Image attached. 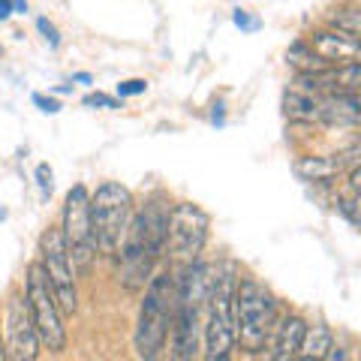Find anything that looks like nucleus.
Masks as SVG:
<instances>
[{
    "label": "nucleus",
    "instance_id": "nucleus-1",
    "mask_svg": "<svg viewBox=\"0 0 361 361\" xmlns=\"http://www.w3.org/2000/svg\"><path fill=\"white\" fill-rule=\"evenodd\" d=\"M166 226L169 208L160 199H151L139 214H133L127 238H123V247L118 253V280L127 292H142L151 283L154 265L166 253Z\"/></svg>",
    "mask_w": 361,
    "mask_h": 361
},
{
    "label": "nucleus",
    "instance_id": "nucleus-2",
    "mask_svg": "<svg viewBox=\"0 0 361 361\" xmlns=\"http://www.w3.org/2000/svg\"><path fill=\"white\" fill-rule=\"evenodd\" d=\"M175 319V277L163 274L151 277L145 286V301L139 307V322H135V353L142 361H160L166 353V341Z\"/></svg>",
    "mask_w": 361,
    "mask_h": 361
},
{
    "label": "nucleus",
    "instance_id": "nucleus-3",
    "mask_svg": "<svg viewBox=\"0 0 361 361\" xmlns=\"http://www.w3.org/2000/svg\"><path fill=\"white\" fill-rule=\"evenodd\" d=\"M235 343L241 353L259 355L268 346L277 325L274 295L253 277H241L235 286Z\"/></svg>",
    "mask_w": 361,
    "mask_h": 361
},
{
    "label": "nucleus",
    "instance_id": "nucleus-4",
    "mask_svg": "<svg viewBox=\"0 0 361 361\" xmlns=\"http://www.w3.org/2000/svg\"><path fill=\"white\" fill-rule=\"evenodd\" d=\"M135 202L133 193L118 180H106L97 187V193L90 196V232H94L97 253L106 259H118L127 229L133 223Z\"/></svg>",
    "mask_w": 361,
    "mask_h": 361
},
{
    "label": "nucleus",
    "instance_id": "nucleus-5",
    "mask_svg": "<svg viewBox=\"0 0 361 361\" xmlns=\"http://www.w3.org/2000/svg\"><path fill=\"white\" fill-rule=\"evenodd\" d=\"M235 286L238 274L235 265L226 262L223 268L214 271V283L208 295V319L202 325L205 337V361H232L235 353Z\"/></svg>",
    "mask_w": 361,
    "mask_h": 361
},
{
    "label": "nucleus",
    "instance_id": "nucleus-6",
    "mask_svg": "<svg viewBox=\"0 0 361 361\" xmlns=\"http://www.w3.org/2000/svg\"><path fill=\"white\" fill-rule=\"evenodd\" d=\"M25 301L30 310V319L37 325L39 343L49 353H63L66 349V329H63V310L54 292L45 280V271L39 262H33L27 268V289H25Z\"/></svg>",
    "mask_w": 361,
    "mask_h": 361
},
{
    "label": "nucleus",
    "instance_id": "nucleus-7",
    "mask_svg": "<svg viewBox=\"0 0 361 361\" xmlns=\"http://www.w3.org/2000/svg\"><path fill=\"white\" fill-rule=\"evenodd\" d=\"M211 229V217L193 202H178L169 211V226H166V253L172 256V262L190 265L196 262L205 250Z\"/></svg>",
    "mask_w": 361,
    "mask_h": 361
},
{
    "label": "nucleus",
    "instance_id": "nucleus-8",
    "mask_svg": "<svg viewBox=\"0 0 361 361\" xmlns=\"http://www.w3.org/2000/svg\"><path fill=\"white\" fill-rule=\"evenodd\" d=\"M61 232H63L75 274H87L97 259V244H94V232H90V193L85 184H75L66 193Z\"/></svg>",
    "mask_w": 361,
    "mask_h": 361
},
{
    "label": "nucleus",
    "instance_id": "nucleus-9",
    "mask_svg": "<svg viewBox=\"0 0 361 361\" xmlns=\"http://www.w3.org/2000/svg\"><path fill=\"white\" fill-rule=\"evenodd\" d=\"M39 265L45 271V280L58 298L63 316H73L78 310V289H75V268L70 250H66L63 232L49 226L39 238Z\"/></svg>",
    "mask_w": 361,
    "mask_h": 361
},
{
    "label": "nucleus",
    "instance_id": "nucleus-10",
    "mask_svg": "<svg viewBox=\"0 0 361 361\" xmlns=\"http://www.w3.org/2000/svg\"><path fill=\"white\" fill-rule=\"evenodd\" d=\"M39 334L30 319L25 295H9L4 313V355L6 361H37L39 355Z\"/></svg>",
    "mask_w": 361,
    "mask_h": 361
},
{
    "label": "nucleus",
    "instance_id": "nucleus-11",
    "mask_svg": "<svg viewBox=\"0 0 361 361\" xmlns=\"http://www.w3.org/2000/svg\"><path fill=\"white\" fill-rule=\"evenodd\" d=\"M202 307L190 301L175 298V319H172V346H169V361H196L199 355V325Z\"/></svg>",
    "mask_w": 361,
    "mask_h": 361
},
{
    "label": "nucleus",
    "instance_id": "nucleus-12",
    "mask_svg": "<svg viewBox=\"0 0 361 361\" xmlns=\"http://www.w3.org/2000/svg\"><path fill=\"white\" fill-rule=\"evenodd\" d=\"M298 85L307 94H361V63L325 66L316 73H301Z\"/></svg>",
    "mask_w": 361,
    "mask_h": 361
},
{
    "label": "nucleus",
    "instance_id": "nucleus-13",
    "mask_svg": "<svg viewBox=\"0 0 361 361\" xmlns=\"http://www.w3.org/2000/svg\"><path fill=\"white\" fill-rule=\"evenodd\" d=\"M310 51L319 58L325 66H343V63H361V39L349 37L341 30H316L310 33Z\"/></svg>",
    "mask_w": 361,
    "mask_h": 361
},
{
    "label": "nucleus",
    "instance_id": "nucleus-14",
    "mask_svg": "<svg viewBox=\"0 0 361 361\" xmlns=\"http://www.w3.org/2000/svg\"><path fill=\"white\" fill-rule=\"evenodd\" d=\"M304 331H307V322L295 313H286L283 319L274 325V334H271L268 361H295L301 353Z\"/></svg>",
    "mask_w": 361,
    "mask_h": 361
},
{
    "label": "nucleus",
    "instance_id": "nucleus-15",
    "mask_svg": "<svg viewBox=\"0 0 361 361\" xmlns=\"http://www.w3.org/2000/svg\"><path fill=\"white\" fill-rule=\"evenodd\" d=\"M319 123L361 127V94H319Z\"/></svg>",
    "mask_w": 361,
    "mask_h": 361
},
{
    "label": "nucleus",
    "instance_id": "nucleus-16",
    "mask_svg": "<svg viewBox=\"0 0 361 361\" xmlns=\"http://www.w3.org/2000/svg\"><path fill=\"white\" fill-rule=\"evenodd\" d=\"M341 160L337 154L331 157H313V154H304L295 160V175L301 180H313V184H322V180H331L334 175H341Z\"/></svg>",
    "mask_w": 361,
    "mask_h": 361
},
{
    "label": "nucleus",
    "instance_id": "nucleus-17",
    "mask_svg": "<svg viewBox=\"0 0 361 361\" xmlns=\"http://www.w3.org/2000/svg\"><path fill=\"white\" fill-rule=\"evenodd\" d=\"M283 115L298 123L319 121V97L307 94V90H286L283 97Z\"/></svg>",
    "mask_w": 361,
    "mask_h": 361
},
{
    "label": "nucleus",
    "instance_id": "nucleus-18",
    "mask_svg": "<svg viewBox=\"0 0 361 361\" xmlns=\"http://www.w3.org/2000/svg\"><path fill=\"white\" fill-rule=\"evenodd\" d=\"M331 331L325 322H316V325H307V331H304V341H301V353L298 355H316V358H325L331 346Z\"/></svg>",
    "mask_w": 361,
    "mask_h": 361
},
{
    "label": "nucleus",
    "instance_id": "nucleus-19",
    "mask_svg": "<svg viewBox=\"0 0 361 361\" xmlns=\"http://www.w3.org/2000/svg\"><path fill=\"white\" fill-rule=\"evenodd\" d=\"M329 25L341 33H349V37L361 39V6H343V9H334L329 16Z\"/></svg>",
    "mask_w": 361,
    "mask_h": 361
},
{
    "label": "nucleus",
    "instance_id": "nucleus-20",
    "mask_svg": "<svg viewBox=\"0 0 361 361\" xmlns=\"http://www.w3.org/2000/svg\"><path fill=\"white\" fill-rule=\"evenodd\" d=\"M286 61H289L292 66H295L298 73H316V70H325V63H322V61L310 51V45H307V42L292 45V49L286 51Z\"/></svg>",
    "mask_w": 361,
    "mask_h": 361
},
{
    "label": "nucleus",
    "instance_id": "nucleus-21",
    "mask_svg": "<svg viewBox=\"0 0 361 361\" xmlns=\"http://www.w3.org/2000/svg\"><path fill=\"white\" fill-rule=\"evenodd\" d=\"M337 160H341V169H349V172H353L355 166H361V135H358L353 145H349L346 151L337 154Z\"/></svg>",
    "mask_w": 361,
    "mask_h": 361
},
{
    "label": "nucleus",
    "instance_id": "nucleus-22",
    "mask_svg": "<svg viewBox=\"0 0 361 361\" xmlns=\"http://www.w3.org/2000/svg\"><path fill=\"white\" fill-rule=\"evenodd\" d=\"M145 90H148V82H145V78H130V82L118 85V97H135V94H145Z\"/></svg>",
    "mask_w": 361,
    "mask_h": 361
},
{
    "label": "nucleus",
    "instance_id": "nucleus-23",
    "mask_svg": "<svg viewBox=\"0 0 361 361\" xmlns=\"http://www.w3.org/2000/svg\"><path fill=\"white\" fill-rule=\"evenodd\" d=\"M37 27H39V33H45V39H49V42L54 45V49H58V45H61V37H58V27H54V25H51V21H49V18H37Z\"/></svg>",
    "mask_w": 361,
    "mask_h": 361
},
{
    "label": "nucleus",
    "instance_id": "nucleus-24",
    "mask_svg": "<svg viewBox=\"0 0 361 361\" xmlns=\"http://www.w3.org/2000/svg\"><path fill=\"white\" fill-rule=\"evenodd\" d=\"M37 180H39V190L42 196H51V169L49 166H37Z\"/></svg>",
    "mask_w": 361,
    "mask_h": 361
},
{
    "label": "nucleus",
    "instance_id": "nucleus-25",
    "mask_svg": "<svg viewBox=\"0 0 361 361\" xmlns=\"http://www.w3.org/2000/svg\"><path fill=\"white\" fill-rule=\"evenodd\" d=\"M33 103H37L42 111H49V115H58V111H61V103H54V99L42 97V94H33Z\"/></svg>",
    "mask_w": 361,
    "mask_h": 361
},
{
    "label": "nucleus",
    "instance_id": "nucleus-26",
    "mask_svg": "<svg viewBox=\"0 0 361 361\" xmlns=\"http://www.w3.org/2000/svg\"><path fill=\"white\" fill-rule=\"evenodd\" d=\"M85 106H106V109H118L115 99L106 97V94H90V97H85Z\"/></svg>",
    "mask_w": 361,
    "mask_h": 361
},
{
    "label": "nucleus",
    "instance_id": "nucleus-27",
    "mask_svg": "<svg viewBox=\"0 0 361 361\" xmlns=\"http://www.w3.org/2000/svg\"><path fill=\"white\" fill-rule=\"evenodd\" d=\"M235 25H238V27H244V30H256V27H259V21L247 16L244 9H238V13H235Z\"/></svg>",
    "mask_w": 361,
    "mask_h": 361
},
{
    "label": "nucleus",
    "instance_id": "nucleus-28",
    "mask_svg": "<svg viewBox=\"0 0 361 361\" xmlns=\"http://www.w3.org/2000/svg\"><path fill=\"white\" fill-rule=\"evenodd\" d=\"M322 361H349V355H346V349H343V346L331 343V346H329V353H325V358H322Z\"/></svg>",
    "mask_w": 361,
    "mask_h": 361
},
{
    "label": "nucleus",
    "instance_id": "nucleus-29",
    "mask_svg": "<svg viewBox=\"0 0 361 361\" xmlns=\"http://www.w3.org/2000/svg\"><path fill=\"white\" fill-rule=\"evenodd\" d=\"M349 193H361V166L349 172Z\"/></svg>",
    "mask_w": 361,
    "mask_h": 361
},
{
    "label": "nucleus",
    "instance_id": "nucleus-30",
    "mask_svg": "<svg viewBox=\"0 0 361 361\" xmlns=\"http://www.w3.org/2000/svg\"><path fill=\"white\" fill-rule=\"evenodd\" d=\"M13 13H16V9H13V0H0V21H6Z\"/></svg>",
    "mask_w": 361,
    "mask_h": 361
},
{
    "label": "nucleus",
    "instance_id": "nucleus-31",
    "mask_svg": "<svg viewBox=\"0 0 361 361\" xmlns=\"http://www.w3.org/2000/svg\"><path fill=\"white\" fill-rule=\"evenodd\" d=\"M13 9H21V13H27V0H13Z\"/></svg>",
    "mask_w": 361,
    "mask_h": 361
},
{
    "label": "nucleus",
    "instance_id": "nucleus-32",
    "mask_svg": "<svg viewBox=\"0 0 361 361\" xmlns=\"http://www.w3.org/2000/svg\"><path fill=\"white\" fill-rule=\"evenodd\" d=\"M295 361H322V358H316V355H298Z\"/></svg>",
    "mask_w": 361,
    "mask_h": 361
},
{
    "label": "nucleus",
    "instance_id": "nucleus-33",
    "mask_svg": "<svg viewBox=\"0 0 361 361\" xmlns=\"http://www.w3.org/2000/svg\"><path fill=\"white\" fill-rule=\"evenodd\" d=\"M0 54H4V45H0Z\"/></svg>",
    "mask_w": 361,
    "mask_h": 361
}]
</instances>
